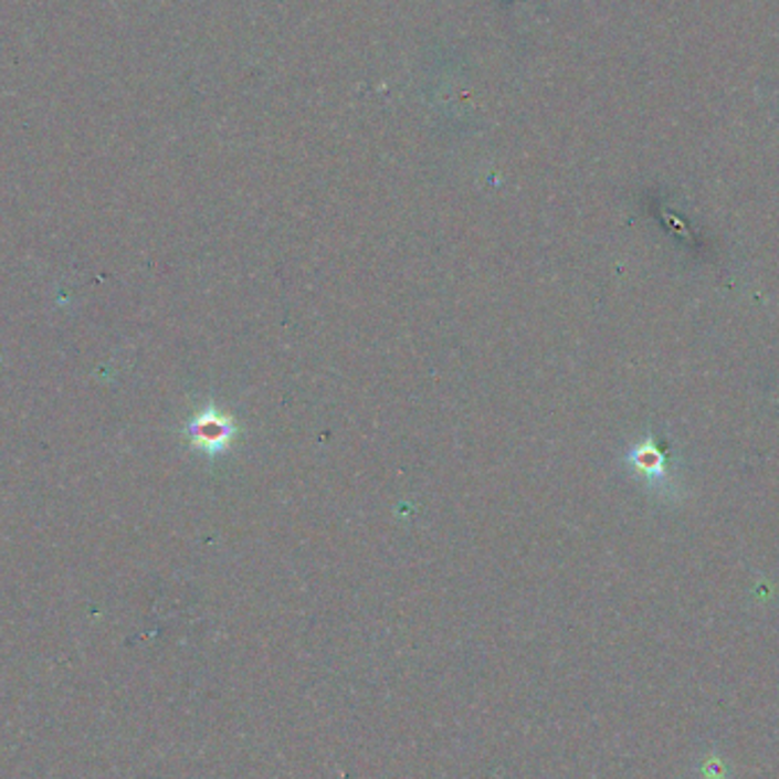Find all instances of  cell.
I'll return each mask as SVG.
<instances>
[{"label":"cell","instance_id":"6da1fadb","mask_svg":"<svg viewBox=\"0 0 779 779\" xmlns=\"http://www.w3.org/2000/svg\"><path fill=\"white\" fill-rule=\"evenodd\" d=\"M188 435H190V444L194 450H199L208 456H217L231 448L235 435H238V427L231 415L208 406L206 411L197 413L190 420Z\"/></svg>","mask_w":779,"mask_h":779},{"label":"cell","instance_id":"7a4b0ae2","mask_svg":"<svg viewBox=\"0 0 779 779\" xmlns=\"http://www.w3.org/2000/svg\"><path fill=\"white\" fill-rule=\"evenodd\" d=\"M632 465L650 478V484H665V472H667V459L661 448H656V442L650 438L648 442L639 444V448L629 456Z\"/></svg>","mask_w":779,"mask_h":779}]
</instances>
